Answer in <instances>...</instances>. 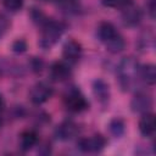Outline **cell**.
<instances>
[{
  "label": "cell",
  "instance_id": "25",
  "mask_svg": "<svg viewBox=\"0 0 156 156\" xmlns=\"http://www.w3.org/2000/svg\"><path fill=\"white\" fill-rule=\"evenodd\" d=\"M4 107H5V100H4L2 95L0 94V111H2V110H4Z\"/></svg>",
  "mask_w": 156,
  "mask_h": 156
},
{
  "label": "cell",
  "instance_id": "15",
  "mask_svg": "<svg viewBox=\"0 0 156 156\" xmlns=\"http://www.w3.org/2000/svg\"><path fill=\"white\" fill-rule=\"evenodd\" d=\"M139 78L147 85H154L156 82V67L152 63L139 67Z\"/></svg>",
  "mask_w": 156,
  "mask_h": 156
},
{
  "label": "cell",
  "instance_id": "8",
  "mask_svg": "<svg viewBox=\"0 0 156 156\" xmlns=\"http://www.w3.org/2000/svg\"><path fill=\"white\" fill-rule=\"evenodd\" d=\"M121 18L126 27H136L143 20V12L138 6L130 4L129 6L122 9Z\"/></svg>",
  "mask_w": 156,
  "mask_h": 156
},
{
  "label": "cell",
  "instance_id": "7",
  "mask_svg": "<svg viewBox=\"0 0 156 156\" xmlns=\"http://www.w3.org/2000/svg\"><path fill=\"white\" fill-rule=\"evenodd\" d=\"M151 107H152V98L144 91L136 93L130 101V108L135 113L143 115V113L150 112Z\"/></svg>",
  "mask_w": 156,
  "mask_h": 156
},
{
  "label": "cell",
  "instance_id": "4",
  "mask_svg": "<svg viewBox=\"0 0 156 156\" xmlns=\"http://www.w3.org/2000/svg\"><path fill=\"white\" fill-rule=\"evenodd\" d=\"M54 94V88L46 82H38L29 91V99L34 105H41L46 102Z\"/></svg>",
  "mask_w": 156,
  "mask_h": 156
},
{
  "label": "cell",
  "instance_id": "22",
  "mask_svg": "<svg viewBox=\"0 0 156 156\" xmlns=\"http://www.w3.org/2000/svg\"><path fill=\"white\" fill-rule=\"evenodd\" d=\"M26 49H27V44H26V41H24L23 39H17V40L12 44V50H13L15 52H17V54L24 52Z\"/></svg>",
  "mask_w": 156,
  "mask_h": 156
},
{
  "label": "cell",
  "instance_id": "9",
  "mask_svg": "<svg viewBox=\"0 0 156 156\" xmlns=\"http://www.w3.org/2000/svg\"><path fill=\"white\" fill-rule=\"evenodd\" d=\"M72 74L69 63L66 61H56L50 67V77L55 82H65Z\"/></svg>",
  "mask_w": 156,
  "mask_h": 156
},
{
  "label": "cell",
  "instance_id": "1",
  "mask_svg": "<svg viewBox=\"0 0 156 156\" xmlns=\"http://www.w3.org/2000/svg\"><path fill=\"white\" fill-rule=\"evenodd\" d=\"M139 67L140 65L134 57L128 56L122 58L117 67V78L123 90H129L134 85L136 78H139Z\"/></svg>",
  "mask_w": 156,
  "mask_h": 156
},
{
  "label": "cell",
  "instance_id": "19",
  "mask_svg": "<svg viewBox=\"0 0 156 156\" xmlns=\"http://www.w3.org/2000/svg\"><path fill=\"white\" fill-rule=\"evenodd\" d=\"M2 6L10 12H17L23 7L24 0H1Z\"/></svg>",
  "mask_w": 156,
  "mask_h": 156
},
{
  "label": "cell",
  "instance_id": "13",
  "mask_svg": "<svg viewBox=\"0 0 156 156\" xmlns=\"http://www.w3.org/2000/svg\"><path fill=\"white\" fill-rule=\"evenodd\" d=\"M38 133L33 129H27L21 133L20 135V149L22 151H29L32 147H34L38 144Z\"/></svg>",
  "mask_w": 156,
  "mask_h": 156
},
{
  "label": "cell",
  "instance_id": "24",
  "mask_svg": "<svg viewBox=\"0 0 156 156\" xmlns=\"http://www.w3.org/2000/svg\"><path fill=\"white\" fill-rule=\"evenodd\" d=\"M30 66H32V69H33L34 72H39V71H41V68H43V61L39 60V58H37V57H34V58L32 60Z\"/></svg>",
  "mask_w": 156,
  "mask_h": 156
},
{
  "label": "cell",
  "instance_id": "11",
  "mask_svg": "<svg viewBox=\"0 0 156 156\" xmlns=\"http://www.w3.org/2000/svg\"><path fill=\"white\" fill-rule=\"evenodd\" d=\"M156 129V119L155 115L151 112H146L141 115V118L139 119V130L140 133L146 138H152Z\"/></svg>",
  "mask_w": 156,
  "mask_h": 156
},
{
  "label": "cell",
  "instance_id": "18",
  "mask_svg": "<svg viewBox=\"0 0 156 156\" xmlns=\"http://www.w3.org/2000/svg\"><path fill=\"white\" fill-rule=\"evenodd\" d=\"M101 4L105 7L122 10L127 6H129L130 4H133V0H101Z\"/></svg>",
  "mask_w": 156,
  "mask_h": 156
},
{
  "label": "cell",
  "instance_id": "21",
  "mask_svg": "<svg viewBox=\"0 0 156 156\" xmlns=\"http://www.w3.org/2000/svg\"><path fill=\"white\" fill-rule=\"evenodd\" d=\"M10 20L4 15V13H0V38H2L7 30L10 29Z\"/></svg>",
  "mask_w": 156,
  "mask_h": 156
},
{
  "label": "cell",
  "instance_id": "26",
  "mask_svg": "<svg viewBox=\"0 0 156 156\" xmlns=\"http://www.w3.org/2000/svg\"><path fill=\"white\" fill-rule=\"evenodd\" d=\"M41 1H45V2H48V1H57V0H41Z\"/></svg>",
  "mask_w": 156,
  "mask_h": 156
},
{
  "label": "cell",
  "instance_id": "6",
  "mask_svg": "<svg viewBox=\"0 0 156 156\" xmlns=\"http://www.w3.org/2000/svg\"><path fill=\"white\" fill-rule=\"evenodd\" d=\"M83 54V48L80 45V43H78L74 39H68L62 48V56L65 58V61L69 65H74L77 63Z\"/></svg>",
  "mask_w": 156,
  "mask_h": 156
},
{
  "label": "cell",
  "instance_id": "17",
  "mask_svg": "<svg viewBox=\"0 0 156 156\" xmlns=\"http://www.w3.org/2000/svg\"><path fill=\"white\" fill-rule=\"evenodd\" d=\"M108 130L115 138H121L126 132V123L122 118L115 117L108 123Z\"/></svg>",
  "mask_w": 156,
  "mask_h": 156
},
{
  "label": "cell",
  "instance_id": "2",
  "mask_svg": "<svg viewBox=\"0 0 156 156\" xmlns=\"http://www.w3.org/2000/svg\"><path fill=\"white\" fill-rule=\"evenodd\" d=\"M66 30V24L62 22L48 20L41 26V34L39 39V46L44 50H50L62 37Z\"/></svg>",
  "mask_w": 156,
  "mask_h": 156
},
{
  "label": "cell",
  "instance_id": "12",
  "mask_svg": "<svg viewBox=\"0 0 156 156\" xmlns=\"http://www.w3.org/2000/svg\"><path fill=\"white\" fill-rule=\"evenodd\" d=\"M79 132L78 126L72 121H65L56 128V136L60 140H71Z\"/></svg>",
  "mask_w": 156,
  "mask_h": 156
},
{
  "label": "cell",
  "instance_id": "14",
  "mask_svg": "<svg viewBox=\"0 0 156 156\" xmlns=\"http://www.w3.org/2000/svg\"><path fill=\"white\" fill-rule=\"evenodd\" d=\"M93 91H94V95L96 96V99L100 102H102V104L107 102L108 99H110V95H111L110 94L108 84L105 80H102V79L94 80V83H93Z\"/></svg>",
  "mask_w": 156,
  "mask_h": 156
},
{
  "label": "cell",
  "instance_id": "3",
  "mask_svg": "<svg viewBox=\"0 0 156 156\" xmlns=\"http://www.w3.org/2000/svg\"><path fill=\"white\" fill-rule=\"evenodd\" d=\"M65 105H66L68 111L74 112V113L83 112L89 106V104L85 100L84 95L79 90H77V89H71L66 94V96H65Z\"/></svg>",
  "mask_w": 156,
  "mask_h": 156
},
{
  "label": "cell",
  "instance_id": "5",
  "mask_svg": "<svg viewBox=\"0 0 156 156\" xmlns=\"http://www.w3.org/2000/svg\"><path fill=\"white\" fill-rule=\"evenodd\" d=\"M105 145L106 139L101 134H94L78 140V147L83 152H99L105 147Z\"/></svg>",
  "mask_w": 156,
  "mask_h": 156
},
{
  "label": "cell",
  "instance_id": "20",
  "mask_svg": "<svg viewBox=\"0 0 156 156\" xmlns=\"http://www.w3.org/2000/svg\"><path fill=\"white\" fill-rule=\"evenodd\" d=\"M30 17H32V20H33L34 22H37V23L40 24V26H43V24L49 20L39 9H35V7L32 9V11H30Z\"/></svg>",
  "mask_w": 156,
  "mask_h": 156
},
{
  "label": "cell",
  "instance_id": "10",
  "mask_svg": "<svg viewBox=\"0 0 156 156\" xmlns=\"http://www.w3.org/2000/svg\"><path fill=\"white\" fill-rule=\"evenodd\" d=\"M96 35H98L99 40L104 45H107L113 39H116L119 35V33H118V30L116 29V27L112 23H110V22H101L98 26V28H96Z\"/></svg>",
  "mask_w": 156,
  "mask_h": 156
},
{
  "label": "cell",
  "instance_id": "16",
  "mask_svg": "<svg viewBox=\"0 0 156 156\" xmlns=\"http://www.w3.org/2000/svg\"><path fill=\"white\" fill-rule=\"evenodd\" d=\"M57 7L67 15H77L80 12L82 7L78 0H57Z\"/></svg>",
  "mask_w": 156,
  "mask_h": 156
},
{
  "label": "cell",
  "instance_id": "23",
  "mask_svg": "<svg viewBox=\"0 0 156 156\" xmlns=\"http://www.w3.org/2000/svg\"><path fill=\"white\" fill-rule=\"evenodd\" d=\"M146 11L151 18H155L156 12V0H147L146 1Z\"/></svg>",
  "mask_w": 156,
  "mask_h": 156
},
{
  "label": "cell",
  "instance_id": "27",
  "mask_svg": "<svg viewBox=\"0 0 156 156\" xmlns=\"http://www.w3.org/2000/svg\"><path fill=\"white\" fill-rule=\"evenodd\" d=\"M1 123H2V121H1V117H0V127H1Z\"/></svg>",
  "mask_w": 156,
  "mask_h": 156
}]
</instances>
